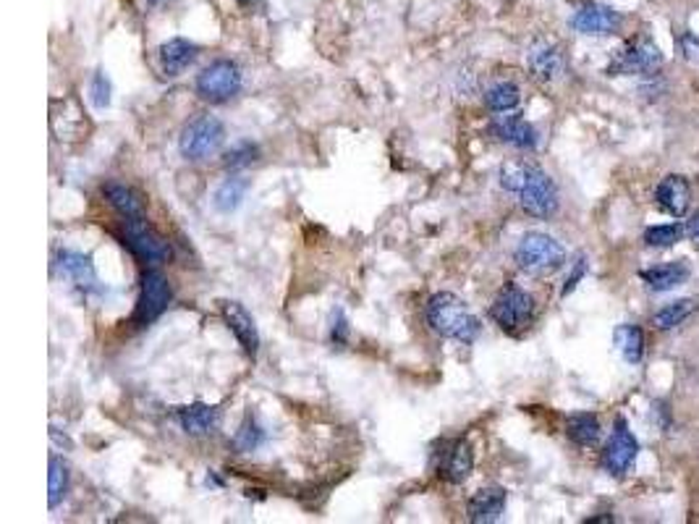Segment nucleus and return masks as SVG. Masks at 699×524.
Returning <instances> with one entry per match:
<instances>
[{
    "label": "nucleus",
    "instance_id": "obj_1",
    "mask_svg": "<svg viewBox=\"0 0 699 524\" xmlns=\"http://www.w3.org/2000/svg\"><path fill=\"white\" fill-rule=\"evenodd\" d=\"M500 186L519 197L521 210L537 221H547L558 213V189L540 165L529 160H508L500 165Z\"/></svg>",
    "mask_w": 699,
    "mask_h": 524
},
{
    "label": "nucleus",
    "instance_id": "obj_2",
    "mask_svg": "<svg viewBox=\"0 0 699 524\" xmlns=\"http://www.w3.org/2000/svg\"><path fill=\"white\" fill-rule=\"evenodd\" d=\"M425 318H428L429 331L438 333L440 339L474 343L477 336L482 333V322L469 310V304L451 292H440V294L429 297Z\"/></svg>",
    "mask_w": 699,
    "mask_h": 524
},
{
    "label": "nucleus",
    "instance_id": "obj_3",
    "mask_svg": "<svg viewBox=\"0 0 699 524\" xmlns=\"http://www.w3.org/2000/svg\"><path fill=\"white\" fill-rule=\"evenodd\" d=\"M514 260L524 273L550 275L566 265V247L550 233L529 231L521 236L519 247L514 252Z\"/></svg>",
    "mask_w": 699,
    "mask_h": 524
},
{
    "label": "nucleus",
    "instance_id": "obj_4",
    "mask_svg": "<svg viewBox=\"0 0 699 524\" xmlns=\"http://www.w3.org/2000/svg\"><path fill=\"white\" fill-rule=\"evenodd\" d=\"M223 142H226V126H223V121H218L215 115L202 114L194 115V118L181 129L179 150L186 160L200 163V160L218 155L221 147H223Z\"/></svg>",
    "mask_w": 699,
    "mask_h": 524
},
{
    "label": "nucleus",
    "instance_id": "obj_5",
    "mask_svg": "<svg viewBox=\"0 0 699 524\" xmlns=\"http://www.w3.org/2000/svg\"><path fill=\"white\" fill-rule=\"evenodd\" d=\"M490 318L500 331L519 336L535 320V299L517 283H506L496 302L490 304Z\"/></svg>",
    "mask_w": 699,
    "mask_h": 524
},
{
    "label": "nucleus",
    "instance_id": "obj_6",
    "mask_svg": "<svg viewBox=\"0 0 699 524\" xmlns=\"http://www.w3.org/2000/svg\"><path fill=\"white\" fill-rule=\"evenodd\" d=\"M194 90H197V94L202 97L204 103H212V105L228 103L231 97H236L239 90H241V69H239V64L228 61V58L212 61L210 66H204L197 74Z\"/></svg>",
    "mask_w": 699,
    "mask_h": 524
},
{
    "label": "nucleus",
    "instance_id": "obj_7",
    "mask_svg": "<svg viewBox=\"0 0 699 524\" xmlns=\"http://www.w3.org/2000/svg\"><path fill=\"white\" fill-rule=\"evenodd\" d=\"M173 299V289H171V281L165 275L160 273L158 268H147L142 273V283H139V297H136L134 315H132V322L144 328L168 310Z\"/></svg>",
    "mask_w": 699,
    "mask_h": 524
},
{
    "label": "nucleus",
    "instance_id": "obj_8",
    "mask_svg": "<svg viewBox=\"0 0 699 524\" xmlns=\"http://www.w3.org/2000/svg\"><path fill=\"white\" fill-rule=\"evenodd\" d=\"M121 223H123L121 239L136 260H142L147 265H160L171 257L168 242L160 233H155V228L150 226L144 218H129V221H121Z\"/></svg>",
    "mask_w": 699,
    "mask_h": 524
},
{
    "label": "nucleus",
    "instance_id": "obj_9",
    "mask_svg": "<svg viewBox=\"0 0 699 524\" xmlns=\"http://www.w3.org/2000/svg\"><path fill=\"white\" fill-rule=\"evenodd\" d=\"M663 66V53L650 37H634L618 50L610 61V76H634V74H655Z\"/></svg>",
    "mask_w": 699,
    "mask_h": 524
},
{
    "label": "nucleus",
    "instance_id": "obj_10",
    "mask_svg": "<svg viewBox=\"0 0 699 524\" xmlns=\"http://www.w3.org/2000/svg\"><path fill=\"white\" fill-rule=\"evenodd\" d=\"M639 454V440L634 438V433L629 430V425L624 420L615 422V430L610 435V440L603 449V456H600V464L603 470L613 475V478H624L629 470H632L634 459Z\"/></svg>",
    "mask_w": 699,
    "mask_h": 524
},
{
    "label": "nucleus",
    "instance_id": "obj_11",
    "mask_svg": "<svg viewBox=\"0 0 699 524\" xmlns=\"http://www.w3.org/2000/svg\"><path fill=\"white\" fill-rule=\"evenodd\" d=\"M621 26H624V16L613 5H603V3H586L571 16V29L589 37H605L618 32Z\"/></svg>",
    "mask_w": 699,
    "mask_h": 524
},
{
    "label": "nucleus",
    "instance_id": "obj_12",
    "mask_svg": "<svg viewBox=\"0 0 699 524\" xmlns=\"http://www.w3.org/2000/svg\"><path fill=\"white\" fill-rule=\"evenodd\" d=\"M221 318L228 325V331L236 336V341L241 343V349L254 360L260 351V331H257L254 318L247 312V307L226 299V302H221Z\"/></svg>",
    "mask_w": 699,
    "mask_h": 524
},
{
    "label": "nucleus",
    "instance_id": "obj_13",
    "mask_svg": "<svg viewBox=\"0 0 699 524\" xmlns=\"http://www.w3.org/2000/svg\"><path fill=\"white\" fill-rule=\"evenodd\" d=\"M176 422H179V428L186 435L204 438V435L218 433V428L223 422V414H221L218 407L194 401V404H186V407L176 410Z\"/></svg>",
    "mask_w": 699,
    "mask_h": 524
},
{
    "label": "nucleus",
    "instance_id": "obj_14",
    "mask_svg": "<svg viewBox=\"0 0 699 524\" xmlns=\"http://www.w3.org/2000/svg\"><path fill=\"white\" fill-rule=\"evenodd\" d=\"M506 501H508L506 488H500V485L479 488L467 501V519L474 524L497 522L506 511Z\"/></svg>",
    "mask_w": 699,
    "mask_h": 524
},
{
    "label": "nucleus",
    "instance_id": "obj_15",
    "mask_svg": "<svg viewBox=\"0 0 699 524\" xmlns=\"http://www.w3.org/2000/svg\"><path fill=\"white\" fill-rule=\"evenodd\" d=\"M527 66L529 74L540 82V84H550L564 74V55L561 47L547 43V40H537L535 45L529 47L527 53Z\"/></svg>",
    "mask_w": 699,
    "mask_h": 524
},
{
    "label": "nucleus",
    "instance_id": "obj_16",
    "mask_svg": "<svg viewBox=\"0 0 699 524\" xmlns=\"http://www.w3.org/2000/svg\"><path fill=\"white\" fill-rule=\"evenodd\" d=\"M55 268H58V273L68 278L74 286H79L82 292L97 289V271H94L90 254L76 250H61L55 257Z\"/></svg>",
    "mask_w": 699,
    "mask_h": 524
},
{
    "label": "nucleus",
    "instance_id": "obj_17",
    "mask_svg": "<svg viewBox=\"0 0 699 524\" xmlns=\"http://www.w3.org/2000/svg\"><path fill=\"white\" fill-rule=\"evenodd\" d=\"M490 132L496 139L511 144V147H519V150H535L537 147V129L527 118H521L519 114L496 115V121L490 124Z\"/></svg>",
    "mask_w": 699,
    "mask_h": 524
},
{
    "label": "nucleus",
    "instance_id": "obj_18",
    "mask_svg": "<svg viewBox=\"0 0 699 524\" xmlns=\"http://www.w3.org/2000/svg\"><path fill=\"white\" fill-rule=\"evenodd\" d=\"M655 200H657V205L663 207L668 215L684 218V215L689 213V205H692V186H689V182H686L684 176L671 173V176H665L663 182L657 183Z\"/></svg>",
    "mask_w": 699,
    "mask_h": 524
},
{
    "label": "nucleus",
    "instance_id": "obj_19",
    "mask_svg": "<svg viewBox=\"0 0 699 524\" xmlns=\"http://www.w3.org/2000/svg\"><path fill=\"white\" fill-rule=\"evenodd\" d=\"M197 53H200V47L194 45L192 40H186V37H171V40H165V43L158 47L160 71H162L165 76H179V74H183V71L197 61Z\"/></svg>",
    "mask_w": 699,
    "mask_h": 524
},
{
    "label": "nucleus",
    "instance_id": "obj_20",
    "mask_svg": "<svg viewBox=\"0 0 699 524\" xmlns=\"http://www.w3.org/2000/svg\"><path fill=\"white\" fill-rule=\"evenodd\" d=\"M474 470V451L469 446V440H456L451 449L443 454V464H440V475L446 482L451 485H464L467 480L472 478Z\"/></svg>",
    "mask_w": 699,
    "mask_h": 524
},
{
    "label": "nucleus",
    "instance_id": "obj_21",
    "mask_svg": "<svg viewBox=\"0 0 699 524\" xmlns=\"http://www.w3.org/2000/svg\"><path fill=\"white\" fill-rule=\"evenodd\" d=\"M689 262L686 260H674V262H663V265H655V268H647L642 271L639 278L653 289V292H671L681 283L689 281Z\"/></svg>",
    "mask_w": 699,
    "mask_h": 524
},
{
    "label": "nucleus",
    "instance_id": "obj_22",
    "mask_svg": "<svg viewBox=\"0 0 699 524\" xmlns=\"http://www.w3.org/2000/svg\"><path fill=\"white\" fill-rule=\"evenodd\" d=\"M103 194H105L108 205L113 207L115 213L121 215V221H129V218H144V203H142V197L136 194L132 186L111 182L103 186Z\"/></svg>",
    "mask_w": 699,
    "mask_h": 524
},
{
    "label": "nucleus",
    "instance_id": "obj_23",
    "mask_svg": "<svg viewBox=\"0 0 699 524\" xmlns=\"http://www.w3.org/2000/svg\"><path fill=\"white\" fill-rule=\"evenodd\" d=\"M566 435L571 443L592 449L600 440V420L592 411H576L566 420Z\"/></svg>",
    "mask_w": 699,
    "mask_h": 524
},
{
    "label": "nucleus",
    "instance_id": "obj_24",
    "mask_svg": "<svg viewBox=\"0 0 699 524\" xmlns=\"http://www.w3.org/2000/svg\"><path fill=\"white\" fill-rule=\"evenodd\" d=\"M613 341H615L621 357H624L629 365L642 362V357H645V333H642L639 325H629V322L618 325V328L613 331Z\"/></svg>",
    "mask_w": 699,
    "mask_h": 524
},
{
    "label": "nucleus",
    "instance_id": "obj_25",
    "mask_svg": "<svg viewBox=\"0 0 699 524\" xmlns=\"http://www.w3.org/2000/svg\"><path fill=\"white\" fill-rule=\"evenodd\" d=\"M68 488H71V472H68V464L61 459V456H50V472H47V506L50 509H58L64 499L68 496Z\"/></svg>",
    "mask_w": 699,
    "mask_h": 524
},
{
    "label": "nucleus",
    "instance_id": "obj_26",
    "mask_svg": "<svg viewBox=\"0 0 699 524\" xmlns=\"http://www.w3.org/2000/svg\"><path fill=\"white\" fill-rule=\"evenodd\" d=\"M249 192V182L247 179H239V176H231L226 182L221 183L218 189H215V197H212V205L218 213H233V210H239L241 203H244V197H247Z\"/></svg>",
    "mask_w": 699,
    "mask_h": 524
},
{
    "label": "nucleus",
    "instance_id": "obj_27",
    "mask_svg": "<svg viewBox=\"0 0 699 524\" xmlns=\"http://www.w3.org/2000/svg\"><path fill=\"white\" fill-rule=\"evenodd\" d=\"M262 443H265V430H262V425L257 422L254 414H247L244 422H241V428L231 438L233 451H236V454H251V451H257Z\"/></svg>",
    "mask_w": 699,
    "mask_h": 524
},
{
    "label": "nucleus",
    "instance_id": "obj_28",
    "mask_svg": "<svg viewBox=\"0 0 699 524\" xmlns=\"http://www.w3.org/2000/svg\"><path fill=\"white\" fill-rule=\"evenodd\" d=\"M521 92L514 82H497L490 90L485 92V105L493 114H508L519 105Z\"/></svg>",
    "mask_w": 699,
    "mask_h": 524
},
{
    "label": "nucleus",
    "instance_id": "obj_29",
    "mask_svg": "<svg viewBox=\"0 0 699 524\" xmlns=\"http://www.w3.org/2000/svg\"><path fill=\"white\" fill-rule=\"evenodd\" d=\"M694 299H678V302H671V304H665L663 310H657L653 315V325L657 331H671V328H676L681 325L684 320L689 318L692 312H694Z\"/></svg>",
    "mask_w": 699,
    "mask_h": 524
},
{
    "label": "nucleus",
    "instance_id": "obj_30",
    "mask_svg": "<svg viewBox=\"0 0 699 524\" xmlns=\"http://www.w3.org/2000/svg\"><path fill=\"white\" fill-rule=\"evenodd\" d=\"M254 160H260V147L249 139H241L223 153V168L226 171H241V168L251 165Z\"/></svg>",
    "mask_w": 699,
    "mask_h": 524
},
{
    "label": "nucleus",
    "instance_id": "obj_31",
    "mask_svg": "<svg viewBox=\"0 0 699 524\" xmlns=\"http://www.w3.org/2000/svg\"><path fill=\"white\" fill-rule=\"evenodd\" d=\"M684 233H686V226H681V223L653 226L645 231V244H647V247H657V250H665V247L678 244Z\"/></svg>",
    "mask_w": 699,
    "mask_h": 524
},
{
    "label": "nucleus",
    "instance_id": "obj_32",
    "mask_svg": "<svg viewBox=\"0 0 699 524\" xmlns=\"http://www.w3.org/2000/svg\"><path fill=\"white\" fill-rule=\"evenodd\" d=\"M111 79H108V74L103 69H97L92 74V84H90V94H92V103H94V108H108L111 105Z\"/></svg>",
    "mask_w": 699,
    "mask_h": 524
},
{
    "label": "nucleus",
    "instance_id": "obj_33",
    "mask_svg": "<svg viewBox=\"0 0 699 524\" xmlns=\"http://www.w3.org/2000/svg\"><path fill=\"white\" fill-rule=\"evenodd\" d=\"M349 336H351L349 318L343 315V310H336V312H333V322H330V343L343 349V346L349 343Z\"/></svg>",
    "mask_w": 699,
    "mask_h": 524
},
{
    "label": "nucleus",
    "instance_id": "obj_34",
    "mask_svg": "<svg viewBox=\"0 0 699 524\" xmlns=\"http://www.w3.org/2000/svg\"><path fill=\"white\" fill-rule=\"evenodd\" d=\"M678 47H681V55L689 61V64H697L699 66V37L692 35V32H681L678 37Z\"/></svg>",
    "mask_w": 699,
    "mask_h": 524
},
{
    "label": "nucleus",
    "instance_id": "obj_35",
    "mask_svg": "<svg viewBox=\"0 0 699 524\" xmlns=\"http://www.w3.org/2000/svg\"><path fill=\"white\" fill-rule=\"evenodd\" d=\"M585 275H586V257L582 254V257H576V262H574L571 273H568V278H566L564 289H561V297H568V294L579 286V281H582Z\"/></svg>",
    "mask_w": 699,
    "mask_h": 524
},
{
    "label": "nucleus",
    "instance_id": "obj_36",
    "mask_svg": "<svg viewBox=\"0 0 699 524\" xmlns=\"http://www.w3.org/2000/svg\"><path fill=\"white\" fill-rule=\"evenodd\" d=\"M686 236L692 239L694 247H699V213H694V215L686 221Z\"/></svg>",
    "mask_w": 699,
    "mask_h": 524
},
{
    "label": "nucleus",
    "instance_id": "obj_37",
    "mask_svg": "<svg viewBox=\"0 0 699 524\" xmlns=\"http://www.w3.org/2000/svg\"><path fill=\"white\" fill-rule=\"evenodd\" d=\"M236 3H239V5H249L251 0H236Z\"/></svg>",
    "mask_w": 699,
    "mask_h": 524
},
{
    "label": "nucleus",
    "instance_id": "obj_38",
    "mask_svg": "<svg viewBox=\"0 0 699 524\" xmlns=\"http://www.w3.org/2000/svg\"><path fill=\"white\" fill-rule=\"evenodd\" d=\"M150 3H160V0H150Z\"/></svg>",
    "mask_w": 699,
    "mask_h": 524
}]
</instances>
